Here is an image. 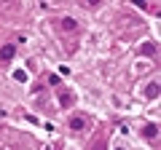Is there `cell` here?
<instances>
[{
    "instance_id": "cell-1",
    "label": "cell",
    "mask_w": 161,
    "mask_h": 150,
    "mask_svg": "<svg viewBox=\"0 0 161 150\" xmlns=\"http://www.w3.org/2000/svg\"><path fill=\"white\" fill-rule=\"evenodd\" d=\"M73 102H75V94L70 88H59V107L67 110V107H73Z\"/></svg>"
},
{
    "instance_id": "cell-2",
    "label": "cell",
    "mask_w": 161,
    "mask_h": 150,
    "mask_svg": "<svg viewBox=\"0 0 161 150\" xmlns=\"http://www.w3.org/2000/svg\"><path fill=\"white\" fill-rule=\"evenodd\" d=\"M70 129H73V131H83V129H86V118H70Z\"/></svg>"
},
{
    "instance_id": "cell-3",
    "label": "cell",
    "mask_w": 161,
    "mask_h": 150,
    "mask_svg": "<svg viewBox=\"0 0 161 150\" xmlns=\"http://www.w3.org/2000/svg\"><path fill=\"white\" fill-rule=\"evenodd\" d=\"M14 54H16V48H14V46H3V48H0V59H3V62L14 59Z\"/></svg>"
},
{
    "instance_id": "cell-4",
    "label": "cell",
    "mask_w": 161,
    "mask_h": 150,
    "mask_svg": "<svg viewBox=\"0 0 161 150\" xmlns=\"http://www.w3.org/2000/svg\"><path fill=\"white\" fill-rule=\"evenodd\" d=\"M62 29H64V32H73V29H75V19H62Z\"/></svg>"
},
{
    "instance_id": "cell-5",
    "label": "cell",
    "mask_w": 161,
    "mask_h": 150,
    "mask_svg": "<svg viewBox=\"0 0 161 150\" xmlns=\"http://www.w3.org/2000/svg\"><path fill=\"white\" fill-rule=\"evenodd\" d=\"M142 134H145L148 139H153V137H156V123H148V126L142 129Z\"/></svg>"
},
{
    "instance_id": "cell-6",
    "label": "cell",
    "mask_w": 161,
    "mask_h": 150,
    "mask_svg": "<svg viewBox=\"0 0 161 150\" xmlns=\"http://www.w3.org/2000/svg\"><path fill=\"white\" fill-rule=\"evenodd\" d=\"M148 97H150V99L158 97V83H150V86H148Z\"/></svg>"
},
{
    "instance_id": "cell-7",
    "label": "cell",
    "mask_w": 161,
    "mask_h": 150,
    "mask_svg": "<svg viewBox=\"0 0 161 150\" xmlns=\"http://www.w3.org/2000/svg\"><path fill=\"white\" fill-rule=\"evenodd\" d=\"M153 51H156L153 43H145V46H142V54H153Z\"/></svg>"
},
{
    "instance_id": "cell-8",
    "label": "cell",
    "mask_w": 161,
    "mask_h": 150,
    "mask_svg": "<svg viewBox=\"0 0 161 150\" xmlns=\"http://www.w3.org/2000/svg\"><path fill=\"white\" fill-rule=\"evenodd\" d=\"M94 150H105V142H94Z\"/></svg>"
}]
</instances>
